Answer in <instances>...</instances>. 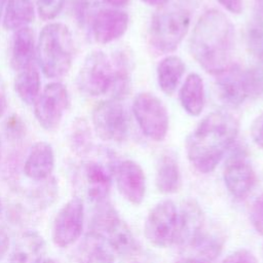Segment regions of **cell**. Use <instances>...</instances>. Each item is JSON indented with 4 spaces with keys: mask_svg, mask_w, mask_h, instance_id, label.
I'll use <instances>...</instances> for the list:
<instances>
[{
    "mask_svg": "<svg viewBox=\"0 0 263 263\" xmlns=\"http://www.w3.org/2000/svg\"><path fill=\"white\" fill-rule=\"evenodd\" d=\"M238 133L236 118L226 111L206 115L188 136L186 152L192 166L199 173L213 172Z\"/></svg>",
    "mask_w": 263,
    "mask_h": 263,
    "instance_id": "6da1fadb",
    "label": "cell"
},
{
    "mask_svg": "<svg viewBox=\"0 0 263 263\" xmlns=\"http://www.w3.org/2000/svg\"><path fill=\"white\" fill-rule=\"evenodd\" d=\"M234 27L218 9L206 10L197 21L190 38V51L210 74L217 75L231 64L234 49Z\"/></svg>",
    "mask_w": 263,
    "mask_h": 263,
    "instance_id": "7a4b0ae2",
    "label": "cell"
},
{
    "mask_svg": "<svg viewBox=\"0 0 263 263\" xmlns=\"http://www.w3.org/2000/svg\"><path fill=\"white\" fill-rule=\"evenodd\" d=\"M36 52L40 68L48 78L66 75L74 59V40L68 26L50 23L40 32Z\"/></svg>",
    "mask_w": 263,
    "mask_h": 263,
    "instance_id": "3957f363",
    "label": "cell"
},
{
    "mask_svg": "<svg viewBox=\"0 0 263 263\" xmlns=\"http://www.w3.org/2000/svg\"><path fill=\"white\" fill-rule=\"evenodd\" d=\"M191 10L185 1L166 3L155 12L149 28V43L158 53L174 51L188 32Z\"/></svg>",
    "mask_w": 263,
    "mask_h": 263,
    "instance_id": "277c9868",
    "label": "cell"
},
{
    "mask_svg": "<svg viewBox=\"0 0 263 263\" xmlns=\"http://www.w3.org/2000/svg\"><path fill=\"white\" fill-rule=\"evenodd\" d=\"M89 230L103 235L115 254L129 256L138 251L139 247L132 230L108 200L96 204Z\"/></svg>",
    "mask_w": 263,
    "mask_h": 263,
    "instance_id": "5b68a950",
    "label": "cell"
},
{
    "mask_svg": "<svg viewBox=\"0 0 263 263\" xmlns=\"http://www.w3.org/2000/svg\"><path fill=\"white\" fill-rule=\"evenodd\" d=\"M92 126L97 136L106 142H123L128 135V116L120 101L100 102L92 111Z\"/></svg>",
    "mask_w": 263,
    "mask_h": 263,
    "instance_id": "8992f818",
    "label": "cell"
},
{
    "mask_svg": "<svg viewBox=\"0 0 263 263\" xmlns=\"http://www.w3.org/2000/svg\"><path fill=\"white\" fill-rule=\"evenodd\" d=\"M133 111L142 132L153 141H162L168 129V114L163 103L153 93L141 92L133 103Z\"/></svg>",
    "mask_w": 263,
    "mask_h": 263,
    "instance_id": "52a82bcc",
    "label": "cell"
},
{
    "mask_svg": "<svg viewBox=\"0 0 263 263\" xmlns=\"http://www.w3.org/2000/svg\"><path fill=\"white\" fill-rule=\"evenodd\" d=\"M112 78L111 59L103 51H92L84 60L77 75L81 92L97 97L108 92Z\"/></svg>",
    "mask_w": 263,
    "mask_h": 263,
    "instance_id": "ba28073f",
    "label": "cell"
},
{
    "mask_svg": "<svg viewBox=\"0 0 263 263\" xmlns=\"http://www.w3.org/2000/svg\"><path fill=\"white\" fill-rule=\"evenodd\" d=\"M69 106V95L61 82H50L34 103L35 117L45 130L57 129Z\"/></svg>",
    "mask_w": 263,
    "mask_h": 263,
    "instance_id": "9c48e42d",
    "label": "cell"
},
{
    "mask_svg": "<svg viewBox=\"0 0 263 263\" xmlns=\"http://www.w3.org/2000/svg\"><path fill=\"white\" fill-rule=\"evenodd\" d=\"M177 215L178 210L172 200L165 199L156 203L145 221L144 233L147 240L157 248H166L173 245L176 235Z\"/></svg>",
    "mask_w": 263,
    "mask_h": 263,
    "instance_id": "30bf717a",
    "label": "cell"
},
{
    "mask_svg": "<svg viewBox=\"0 0 263 263\" xmlns=\"http://www.w3.org/2000/svg\"><path fill=\"white\" fill-rule=\"evenodd\" d=\"M116 166L110 155L106 160H86L79 167L78 179L82 183L87 197L96 204L108 200L112 176Z\"/></svg>",
    "mask_w": 263,
    "mask_h": 263,
    "instance_id": "8fae6325",
    "label": "cell"
},
{
    "mask_svg": "<svg viewBox=\"0 0 263 263\" xmlns=\"http://www.w3.org/2000/svg\"><path fill=\"white\" fill-rule=\"evenodd\" d=\"M84 224V204L80 197L74 196L58 212L52 225V240L55 246L66 248L73 245L82 234Z\"/></svg>",
    "mask_w": 263,
    "mask_h": 263,
    "instance_id": "7c38bea8",
    "label": "cell"
},
{
    "mask_svg": "<svg viewBox=\"0 0 263 263\" xmlns=\"http://www.w3.org/2000/svg\"><path fill=\"white\" fill-rule=\"evenodd\" d=\"M223 178L229 193L236 198H245L254 188L256 175L246 151L237 147L227 158Z\"/></svg>",
    "mask_w": 263,
    "mask_h": 263,
    "instance_id": "4fadbf2b",
    "label": "cell"
},
{
    "mask_svg": "<svg viewBox=\"0 0 263 263\" xmlns=\"http://www.w3.org/2000/svg\"><path fill=\"white\" fill-rule=\"evenodd\" d=\"M204 214L194 200H187L177 215V227L174 243L182 248H191L204 230Z\"/></svg>",
    "mask_w": 263,
    "mask_h": 263,
    "instance_id": "5bb4252c",
    "label": "cell"
},
{
    "mask_svg": "<svg viewBox=\"0 0 263 263\" xmlns=\"http://www.w3.org/2000/svg\"><path fill=\"white\" fill-rule=\"evenodd\" d=\"M114 175L122 197L132 204H141L146 193V177L141 165L129 159L121 161L116 166Z\"/></svg>",
    "mask_w": 263,
    "mask_h": 263,
    "instance_id": "9a60e30c",
    "label": "cell"
},
{
    "mask_svg": "<svg viewBox=\"0 0 263 263\" xmlns=\"http://www.w3.org/2000/svg\"><path fill=\"white\" fill-rule=\"evenodd\" d=\"M128 15L118 8H102L96 11L90 21L95 40L107 44L120 38L127 30Z\"/></svg>",
    "mask_w": 263,
    "mask_h": 263,
    "instance_id": "2e32d148",
    "label": "cell"
},
{
    "mask_svg": "<svg viewBox=\"0 0 263 263\" xmlns=\"http://www.w3.org/2000/svg\"><path fill=\"white\" fill-rule=\"evenodd\" d=\"M215 88L218 99L225 106L238 107L247 99L243 70L237 65H230L217 74Z\"/></svg>",
    "mask_w": 263,
    "mask_h": 263,
    "instance_id": "e0dca14e",
    "label": "cell"
},
{
    "mask_svg": "<svg viewBox=\"0 0 263 263\" xmlns=\"http://www.w3.org/2000/svg\"><path fill=\"white\" fill-rule=\"evenodd\" d=\"M112 78L108 92L111 99L121 101L132 90V72L134 68L133 57L127 49H118L111 58Z\"/></svg>",
    "mask_w": 263,
    "mask_h": 263,
    "instance_id": "ac0fdd59",
    "label": "cell"
},
{
    "mask_svg": "<svg viewBox=\"0 0 263 263\" xmlns=\"http://www.w3.org/2000/svg\"><path fill=\"white\" fill-rule=\"evenodd\" d=\"M53 168L54 152L51 145L46 142L35 143L25 160V175L35 182H41L50 177Z\"/></svg>",
    "mask_w": 263,
    "mask_h": 263,
    "instance_id": "d6986e66",
    "label": "cell"
},
{
    "mask_svg": "<svg viewBox=\"0 0 263 263\" xmlns=\"http://www.w3.org/2000/svg\"><path fill=\"white\" fill-rule=\"evenodd\" d=\"M76 259L78 263H114L115 252L103 235L89 230L77 248Z\"/></svg>",
    "mask_w": 263,
    "mask_h": 263,
    "instance_id": "ffe728a7",
    "label": "cell"
},
{
    "mask_svg": "<svg viewBox=\"0 0 263 263\" xmlns=\"http://www.w3.org/2000/svg\"><path fill=\"white\" fill-rule=\"evenodd\" d=\"M46 243L36 231L23 233L14 243L10 256V263H40L44 260Z\"/></svg>",
    "mask_w": 263,
    "mask_h": 263,
    "instance_id": "44dd1931",
    "label": "cell"
},
{
    "mask_svg": "<svg viewBox=\"0 0 263 263\" xmlns=\"http://www.w3.org/2000/svg\"><path fill=\"white\" fill-rule=\"evenodd\" d=\"M36 52L34 32L30 27L14 31L10 49V63L16 71L23 70L33 64Z\"/></svg>",
    "mask_w": 263,
    "mask_h": 263,
    "instance_id": "7402d4cb",
    "label": "cell"
},
{
    "mask_svg": "<svg viewBox=\"0 0 263 263\" xmlns=\"http://www.w3.org/2000/svg\"><path fill=\"white\" fill-rule=\"evenodd\" d=\"M181 184V172L176 158L171 154H163L156 166L155 185L157 190L163 194H173L179 191Z\"/></svg>",
    "mask_w": 263,
    "mask_h": 263,
    "instance_id": "603a6c76",
    "label": "cell"
},
{
    "mask_svg": "<svg viewBox=\"0 0 263 263\" xmlns=\"http://www.w3.org/2000/svg\"><path fill=\"white\" fill-rule=\"evenodd\" d=\"M204 86L196 73L187 76L180 89V101L184 110L191 116H198L204 106Z\"/></svg>",
    "mask_w": 263,
    "mask_h": 263,
    "instance_id": "cb8c5ba5",
    "label": "cell"
},
{
    "mask_svg": "<svg viewBox=\"0 0 263 263\" xmlns=\"http://www.w3.org/2000/svg\"><path fill=\"white\" fill-rule=\"evenodd\" d=\"M156 72L159 87L165 95L171 96L181 81L185 72V65L181 58L167 55L159 62Z\"/></svg>",
    "mask_w": 263,
    "mask_h": 263,
    "instance_id": "d4e9b609",
    "label": "cell"
},
{
    "mask_svg": "<svg viewBox=\"0 0 263 263\" xmlns=\"http://www.w3.org/2000/svg\"><path fill=\"white\" fill-rule=\"evenodd\" d=\"M33 20V0H7L3 16V27L5 30L16 31L29 27Z\"/></svg>",
    "mask_w": 263,
    "mask_h": 263,
    "instance_id": "484cf974",
    "label": "cell"
},
{
    "mask_svg": "<svg viewBox=\"0 0 263 263\" xmlns=\"http://www.w3.org/2000/svg\"><path fill=\"white\" fill-rule=\"evenodd\" d=\"M40 75L37 68L32 64L29 67L17 71L14 79V91L17 97L27 105H32L40 95Z\"/></svg>",
    "mask_w": 263,
    "mask_h": 263,
    "instance_id": "4316f807",
    "label": "cell"
},
{
    "mask_svg": "<svg viewBox=\"0 0 263 263\" xmlns=\"http://www.w3.org/2000/svg\"><path fill=\"white\" fill-rule=\"evenodd\" d=\"M250 52L263 60V0H256L247 31Z\"/></svg>",
    "mask_w": 263,
    "mask_h": 263,
    "instance_id": "83f0119b",
    "label": "cell"
},
{
    "mask_svg": "<svg viewBox=\"0 0 263 263\" xmlns=\"http://www.w3.org/2000/svg\"><path fill=\"white\" fill-rule=\"evenodd\" d=\"M223 238L217 233L206 232L205 229L190 249L194 252V258L203 263H212L220 255L223 248Z\"/></svg>",
    "mask_w": 263,
    "mask_h": 263,
    "instance_id": "f1b7e54d",
    "label": "cell"
},
{
    "mask_svg": "<svg viewBox=\"0 0 263 263\" xmlns=\"http://www.w3.org/2000/svg\"><path fill=\"white\" fill-rule=\"evenodd\" d=\"M59 192L58 183L53 177L41 181L40 184L30 191L28 199L36 210H43L50 206L57 199Z\"/></svg>",
    "mask_w": 263,
    "mask_h": 263,
    "instance_id": "f546056e",
    "label": "cell"
},
{
    "mask_svg": "<svg viewBox=\"0 0 263 263\" xmlns=\"http://www.w3.org/2000/svg\"><path fill=\"white\" fill-rule=\"evenodd\" d=\"M91 130L84 119H77L72 126L71 145L79 154L88 153L91 150Z\"/></svg>",
    "mask_w": 263,
    "mask_h": 263,
    "instance_id": "4dcf8cb0",
    "label": "cell"
},
{
    "mask_svg": "<svg viewBox=\"0 0 263 263\" xmlns=\"http://www.w3.org/2000/svg\"><path fill=\"white\" fill-rule=\"evenodd\" d=\"M247 98L259 99L263 97V70L257 67L243 71Z\"/></svg>",
    "mask_w": 263,
    "mask_h": 263,
    "instance_id": "1f68e13d",
    "label": "cell"
},
{
    "mask_svg": "<svg viewBox=\"0 0 263 263\" xmlns=\"http://www.w3.org/2000/svg\"><path fill=\"white\" fill-rule=\"evenodd\" d=\"M6 137L11 141L22 140L26 136V124L24 120L17 115H10L3 125Z\"/></svg>",
    "mask_w": 263,
    "mask_h": 263,
    "instance_id": "d6a6232c",
    "label": "cell"
},
{
    "mask_svg": "<svg viewBox=\"0 0 263 263\" xmlns=\"http://www.w3.org/2000/svg\"><path fill=\"white\" fill-rule=\"evenodd\" d=\"M66 0H37L39 16L44 21L53 20L63 9Z\"/></svg>",
    "mask_w": 263,
    "mask_h": 263,
    "instance_id": "836d02e7",
    "label": "cell"
},
{
    "mask_svg": "<svg viewBox=\"0 0 263 263\" xmlns=\"http://www.w3.org/2000/svg\"><path fill=\"white\" fill-rule=\"evenodd\" d=\"M73 12L75 18L81 26L90 23L92 15L90 0H73Z\"/></svg>",
    "mask_w": 263,
    "mask_h": 263,
    "instance_id": "e575fe53",
    "label": "cell"
},
{
    "mask_svg": "<svg viewBox=\"0 0 263 263\" xmlns=\"http://www.w3.org/2000/svg\"><path fill=\"white\" fill-rule=\"evenodd\" d=\"M250 219L255 230L263 235V193L254 201L251 209Z\"/></svg>",
    "mask_w": 263,
    "mask_h": 263,
    "instance_id": "d590c367",
    "label": "cell"
},
{
    "mask_svg": "<svg viewBox=\"0 0 263 263\" xmlns=\"http://www.w3.org/2000/svg\"><path fill=\"white\" fill-rule=\"evenodd\" d=\"M222 263H258V261L252 252L240 249L229 254Z\"/></svg>",
    "mask_w": 263,
    "mask_h": 263,
    "instance_id": "8d00e7d4",
    "label": "cell"
},
{
    "mask_svg": "<svg viewBox=\"0 0 263 263\" xmlns=\"http://www.w3.org/2000/svg\"><path fill=\"white\" fill-rule=\"evenodd\" d=\"M251 134L254 142L263 149V112L253 121Z\"/></svg>",
    "mask_w": 263,
    "mask_h": 263,
    "instance_id": "74e56055",
    "label": "cell"
},
{
    "mask_svg": "<svg viewBox=\"0 0 263 263\" xmlns=\"http://www.w3.org/2000/svg\"><path fill=\"white\" fill-rule=\"evenodd\" d=\"M224 8L232 13H240L242 10V0H217Z\"/></svg>",
    "mask_w": 263,
    "mask_h": 263,
    "instance_id": "f35d334b",
    "label": "cell"
},
{
    "mask_svg": "<svg viewBox=\"0 0 263 263\" xmlns=\"http://www.w3.org/2000/svg\"><path fill=\"white\" fill-rule=\"evenodd\" d=\"M9 235L3 226H0V260L6 255L9 249Z\"/></svg>",
    "mask_w": 263,
    "mask_h": 263,
    "instance_id": "ab89813d",
    "label": "cell"
},
{
    "mask_svg": "<svg viewBox=\"0 0 263 263\" xmlns=\"http://www.w3.org/2000/svg\"><path fill=\"white\" fill-rule=\"evenodd\" d=\"M106 4H109L113 7H121V6H124L127 4L128 0H103Z\"/></svg>",
    "mask_w": 263,
    "mask_h": 263,
    "instance_id": "60d3db41",
    "label": "cell"
},
{
    "mask_svg": "<svg viewBox=\"0 0 263 263\" xmlns=\"http://www.w3.org/2000/svg\"><path fill=\"white\" fill-rule=\"evenodd\" d=\"M174 263H203V262L194 257H183V258L178 259Z\"/></svg>",
    "mask_w": 263,
    "mask_h": 263,
    "instance_id": "b9f144b4",
    "label": "cell"
},
{
    "mask_svg": "<svg viewBox=\"0 0 263 263\" xmlns=\"http://www.w3.org/2000/svg\"><path fill=\"white\" fill-rule=\"evenodd\" d=\"M7 108V101L4 95L0 93V118L3 116V114L5 113Z\"/></svg>",
    "mask_w": 263,
    "mask_h": 263,
    "instance_id": "7bdbcfd3",
    "label": "cell"
},
{
    "mask_svg": "<svg viewBox=\"0 0 263 263\" xmlns=\"http://www.w3.org/2000/svg\"><path fill=\"white\" fill-rule=\"evenodd\" d=\"M141 1L151 6H162L166 4L170 0H141Z\"/></svg>",
    "mask_w": 263,
    "mask_h": 263,
    "instance_id": "ee69618b",
    "label": "cell"
},
{
    "mask_svg": "<svg viewBox=\"0 0 263 263\" xmlns=\"http://www.w3.org/2000/svg\"><path fill=\"white\" fill-rule=\"evenodd\" d=\"M6 3H7V0H0V18H1V16H2L3 9L5 8Z\"/></svg>",
    "mask_w": 263,
    "mask_h": 263,
    "instance_id": "f6af8a7d",
    "label": "cell"
},
{
    "mask_svg": "<svg viewBox=\"0 0 263 263\" xmlns=\"http://www.w3.org/2000/svg\"><path fill=\"white\" fill-rule=\"evenodd\" d=\"M40 263H61V262H59L58 260H54V259H44V260H42Z\"/></svg>",
    "mask_w": 263,
    "mask_h": 263,
    "instance_id": "bcb514c9",
    "label": "cell"
},
{
    "mask_svg": "<svg viewBox=\"0 0 263 263\" xmlns=\"http://www.w3.org/2000/svg\"><path fill=\"white\" fill-rule=\"evenodd\" d=\"M2 210H3V206H2V201H1V198H0V217L2 215Z\"/></svg>",
    "mask_w": 263,
    "mask_h": 263,
    "instance_id": "7dc6e473",
    "label": "cell"
},
{
    "mask_svg": "<svg viewBox=\"0 0 263 263\" xmlns=\"http://www.w3.org/2000/svg\"><path fill=\"white\" fill-rule=\"evenodd\" d=\"M1 154H2V142H1V138H0V159H1Z\"/></svg>",
    "mask_w": 263,
    "mask_h": 263,
    "instance_id": "c3c4849f",
    "label": "cell"
}]
</instances>
